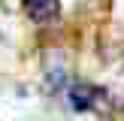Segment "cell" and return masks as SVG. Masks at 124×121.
I'll use <instances>...</instances> for the list:
<instances>
[{
  "instance_id": "1",
  "label": "cell",
  "mask_w": 124,
  "mask_h": 121,
  "mask_svg": "<svg viewBox=\"0 0 124 121\" xmlns=\"http://www.w3.org/2000/svg\"><path fill=\"white\" fill-rule=\"evenodd\" d=\"M67 103L70 109L76 112H103L109 106V94L97 85H88V82H76L67 88Z\"/></svg>"
},
{
  "instance_id": "2",
  "label": "cell",
  "mask_w": 124,
  "mask_h": 121,
  "mask_svg": "<svg viewBox=\"0 0 124 121\" xmlns=\"http://www.w3.org/2000/svg\"><path fill=\"white\" fill-rule=\"evenodd\" d=\"M21 9H24V15H27L30 21L48 24V21H54V18H58L61 0H21Z\"/></svg>"
},
{
  "instance_id": "3",
  "label": "cell",
  "mask_w": 124,
  "mask_h": 121,
  "mask_svg": "<svg viewBox=\"0 0 124 121\" xmlns=\"http://www.w3.org/2000/svg\"><path fill=\"white\" fill-rule=\"evenodd\" d=\"M118 121H124V118H118Z\"/></svg>"
}]
</instances>
